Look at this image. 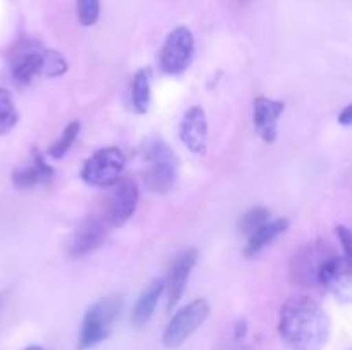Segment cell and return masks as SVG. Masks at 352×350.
<instances>
[{
  "label": "cell",
  "mask_w": 352,
  "mask_h": 350,
  "mask_svg": "<svg viewBox=\"0 0 352 350\" xmlns=\"http://www.w3.org/2000/svg\"><path fill=\"white\" fill-rule=\"evenodd\" d=\"M330 328L329 314L311 297H292L280 307L278 333L291 350H322Z\"/></svg>",
  "instance_id": "cell-1"
},
{
  "label": "cell",
  "mask_w": 352,
  "mask_h": 350,
  "mask_svg": "<svg viewBox=\"0 0 352 350\" xmlns=\"http://www.w3.org/2000/svg\"><path fill=\"white\" fill-rule=\"evenodd\" d=\"M124 307L120 295H107L93 302L85 312L81 329H79L78 350H89L107 340L112 333L113 325Z\"/></svg>",
  "instance_id": "cell-2"
},
{
  "label": "cell",
  "mask_w": 352,
  "mask_h": 350,
  "mask_svg": "<svg viewBox=\"0 0 352 350\" xmlns=\"http://www.w3.org/2000/svg\"><path fill=\"white\" fill-rule=\"evenodd\" d=\"M144 160L148 185L157 192L172 191L179 177V158L172 148L164 139H150L144 148Z\"/></svg>",
  "instance_id": "cell-3"
},
{
  "label": "cell",
  "mask_w": 352,
  "mask_h": 350,
  "mask_svg": "<svg viewBox=\"0 0 352 350\" xmlns=\"http://www.w3.org/2000/svg\"><path fill=\"white\" fill-rule=\"evenodd\" d=\"M126 154L120 148L107 146L95 151L81 168V178L93 187H112L122 175Z\"/></svg>",
  "instance_id": "cell-4"
},
{
  "label": "cell",
  "mask_w": 352,
  "mask_h": 350,
  "mask_svg": "<svg viewBox=\"0 0 352 350\" xmlns=\"http://www.w3.org/2000/svg\"><path fill=\"white\" fill-rule=\"evenodd\" d=\"M210 316V304L205 299H195L179 309L168 321L162 342L167 349H177Z\"/></svg>",
  "instance_id": "cell-5"
},
{
  "label": "cell",
  "mask_w": 352,
  "mask_h": 350,
  "mask_svg": "<svg viewBox=\"0 0 352 350\" xmlns=\"http://www.w3.org/2000/svg\"><path fill=\"white\" fill-rule=\"evenodd\" d=\"M195 54V36L186 26H177L167 34L160 51L164 72L177 75L189 67Z\"/></svg>",
  "instance_id": "cell-6"
},
{
  "label": "cell",
  "mask_w": 352,
  "mask_h": 350,
  "mask_svg": "<svg viewBox=\"0 0 352 350\" xmlns=\"http://www.w3.org/2000/svg\"><path fill=\"white\" fill-rule=\"evenodd\" d=\"M352 263L344 256L330 253L322 261L316 273V285H322L332 292L337 301L351 302L352 297Z\"/></svg>",
  "instance_id": "cell-7"
},
{
  "label": "cell",
  "mask_w": 352,
  "mask_h": 350,
  "mask_svg": "<svg viewBox=\"0 0 352 350\" xmlns=\"http://www.w3.org/2000/svg\"><path fill=\"white\" fill-rule=\"evenodd\" d=\"M140 202V187L134 178H119L107 201L103 220L109 226H122L134 215Z\"/></svg>",
  "instance_id": "cell-8"
},
{
  "label": "cell",
  "mask_w": 352,
  "mask_h": 350,
  "mask_svg": "<svg viewBox=\"0 0 352 350\" xmlns=\"http://www.w3.org/2000/svg\"><path fill=\"white\" fill-rule=\"evenodd\" d=\"M107 222L103 216L91 215L86 216L76 230L72 232L71 239H69L67 250L72 257H82L86 254L93 253L98 249L107 239Z\"/></svg>",
  "instance_id": "cell-9"
},
{
  "label": "cell",
  "mask_w": 352,
  "mask_h": 350,
  "mask_svg": "<svg viewBox=\"0 0 352 350\" xmlns=\"http://www.w3.org/2000/svg\"><path fill=\"white\" fill-rule=\"evenodd\" d=\"M333 253L329 242H318V244H308L302 247L291 263V277L296 283L305 285V287H311L316 285V273L322 264V261Z\"/></svg>",
  "instance_id": "cell-10"
},
{
  "label": "cell",
  "mask_w": 352,
  "mask_h": 350,
  "mask_svg": "<svg viewBox=\"0 0 352 350\" xmlns=\"http://www.w3.org/2000/svg\"><path fill=\"white\" fill-rule=\"evenodd\" d=\"M196 261H198V250L195 247L182 250L172 261L167 278L164 280L165 290H167V311H172L174 305H177V302L181 301L189 275H191L192 268L196 266Z\"/></svg>",
  "instance_id": "cell-11"
},
{
  "label": "cell",
  "mask_w": 352,
  "mask_h": 350,
  "mask_svg": "<svg viewBox=\"0 0 352 350\" xmlns=\"http://www.w3.org/2000/svg\"><path fill=\"white\" fill-rule=\"evenodd\" d=\"M181 141L195 154H205L208 148V120L201 106L195 105L186 110L179 127Z\"/></svg>",
  "instance_id": "cell-12"
},
{
  "label": "cell",
  "mask_w": 352,
  "mask_h": 350,
  "mask_svg": "<svg viewBox=\"0 0 352 350\" xmlns=\"http://www.w3.org/2000/svg\"><path fill=\"white\" fill-rule=\"evenodd\" d=\"M285 105L277 100L258 96L253 102V126L258 136L265 143H275L278 134V119L284 113Z\"/></svg>",
  "instance_id": "cell-13"
},
{
  "label": "cell",
  "mask_w": 352,
  "mask_h": 350,
  "mask_svg": "<svg viewBox=\"0 0 352 350\" xmlns=\"http://www.w3.org/2000/svg\"><path fill=\"white\" fill-rule=\"evenodd\" d=\"M52 177H54V168L45 161L40 151H33L31 163L16 168L12 172V184L17 189H31L34 185L48 184Z\"/></svg>",
  "instance_id": "cell-14"
},
{
  "label": "cell",
  "mask_w": 352,
  "mask_h": 350,
  "mask_svg": "<svg viewBox=\"0 0 352 350\" xmlns=\"http://www.w3.org/2000/svg\"><path fill=\"white\" fill-rule=\"evenodd\" d=\"M41 57H43V48H38L34 45H24L21 50L14 51L10 58V72L14 79L26 84L34 75H40Z\"/></svg>",
  "instance_id": "cell-15"
},
{
  "label": "cell",
  "mask_w": 352,
  "mask_h": 350,
  "mask_svg": "<svg viewBox=\"0 0 352 350\" xmlns=\"http://www.w3.org/2000/svg\"><path fill=\"white\" fill-rule=\"evenodd\" d=\"M165 290V281L164 278H155L151 280L146 287L143 288V292L138 297L136 304H134L133 314H131V323L134 326H143L150 321V318L153 316L155 307H157L158 301H160L162 294Z\"/></svg>",
  "instance_id": "cell-16"
},
{
  "label": "cell",
  "mask_w": 352,
  "mask_h": 350,
  "mask_svg": "<svg viewBox=\"0 0 352 350\" xmlns=\"http://www.w3.org/2000/svg\"><path fill=\"white\" fill-rule=\"evenodd\" d=\"M289 229V220L287 218H277L270 220V222L265 223L263 226L256 230L254 233H251L250 239H248L246 249H244V256L253 257L258 253L265 249L267 246H270L278 235L285 232Z\"/></svg>",
  "instance_id": "cell-17"
},
{
  "label": "cell",
  "mask_w": 352,
  "mask_h": 350,
  "mask_svg": "<svg viewBox=\"0 0 352 350\" xmlns=\"http://www.w3.org/2000/svg\"><path fill=\"white\" fill-rule=\"evenodd\" d=\"M150 72L146 69H141L133 75V82H131V105H133L134 112L146 113L150 108Z\"/></svg>",
  "instance_id": "cell-18"
},
{
  "label": "cell",
  "mask_w": 352,
  "mask_h": 350,
  "mask_svg": "<svg viewBox=\"0 0 352 350\" xmlns=\"http://www.w3.org/2000/svg\"><path fill=\"white\" fill-rule=\"evenodd\" d=\"M19 120L16 102L7 89L0 88V136H6L16 127Z\"/></svg>",
  "instance_id": "cell-19"
},
{
  "label": "cell",
  "mask_w": 352,
  "mask_h": 350,
  "mask_svg": "<svg viewBox=\"0 0 352 350\" xmlns=\"http://www.w3.org/2000/svg\"><path fill=\"white\" fill-rule=\"evenodd\" d=\"M79 130H81V122H79V120H72V122H69L67 126H65V129L62 130L60 137H58V139L52 144L50 150H48L50 158H54V160H60V158L71 150L76 137H78Z\"/></svg>",
  "instance_id": "cell-20"
},
{
  "label": "cell",
  "mask_w": 352,
  "mask_h": 350,
  "mask_svg": "<svg viewBox=\"0 0 352 350\" xmlns=\"http://www.w3.org/2000/svg\"><path fill=\"white\" fill-rule=\"evenodd\" d=\"M267 222H270V209L265 208V206H256V208H251L250 211L241 216L239 222H237V229L250 237Z\"/></svg>",
  "instance_id": "cell-21"
},
{
  "label": "cell",
  "mask_w": 352,
  "mask_h": 350,
  "mask_svg": "<svg viewBox=\"0 0 352 350\" xmlns=\"http://www.w3.org/2000/svg\"><path fill=\"white\" fill-rule=\"evenodd\" d=\"M65 72H67V60L57 50H43L40 75L58 78V75L65 74Z\"/></svg>",
  "instance_id": "cell-22"
},
{
  "label": "cell",
  "mask_w": 352,
  "mask_h": 350,
  "mask_svg": "<svg viewBox=\"0 0 352 350\" xmlns=\"http://www.w3.org/2000/svg\"><path fill=\"white\" fill-rule=\"evenodd\" d=\"M76 10L81 26H93L100 17V0H76Z\"/></svg>",
  "instance_id": "cell-23"
},
{
  "label": "cell",
  "mask_w": 352,
  "mask_h": 350,
  "mask_svg": "<svg viewBox=\"0 0 352 350\" xmlns=\"http://www.w3.org/2000/svg\"><path fill=\"white\" fill-rule=\"evenodd\" d=\"M337 237H339L340 244H342V250H344V257L347 261L352 263V235H351V230L347 229L346 225H337L336 229Z\"/></svg>",
  "instance_id": "cell-24"
},
{
  "label": "cell",
  "mask_w": 352,
  "mask_h": 350,
  "mask_svg": "<svg viewBox=\"0 0 352 350\" xmlns=\"http://www.w3.org/2000/svg\"><path fill=\"white\" fill-rule=\"evenodd\" d=\"M248 333V325L244 319H239V321L236 323V326H234V338L236 340H243L244 336H246Z\"/></svg>",
  "instance_id": "cell-25"
},
{
  "label": "cell",
  "mask_w": 352,
  "mask_h": 350,
  "mask_svg": "<svg viewBox=\"0 0 352 350\" xmlns=\"http://www.w3.org/2000/svg\"><path fill=\"white\" fill-rule=\"evenodd\" d=\"M339 124L342 126H351L352 124V106L347 105L342 112L339 113Z\"/></svg>",
  "instance_id": "cell-26"
},
{
  "label": "cell",
  "mask_w": 352,
  "mask_h": 350,
  "mask_svg": "<svg viewBox=\"0 0 352 350\" xmlns=\"http://www.w3.org/2000/svg\"><path fill=\"white\" fill-rule=\"evenodd\" d=\"M26 350H43V347H40V345H30V347H26Z\"/></svg>",
  "instance_id": "cell-27"
},
{
  "label": "cell",
  "mask_w": 352,
  "mask_h": 350,
  "mask_svg": "<svg viewBox=\"0 0 352 350\" xmlns=\"http://www.w3.org/2000/svg\"><path fill=\"white\" fill-rule=\"evenodd\" d=\"M229 350H248V349H244V347H232V349Z\"/></svg>",
  "instance_id": "cell-28"
}]
</instances>
